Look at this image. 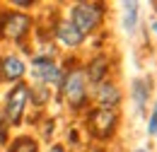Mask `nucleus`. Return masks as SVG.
<instances>
[{
  "label": "nucleus",
  "mask_w": 157,
  "mask_h": 152,
  "mask_svg": "<svg viewBox=\"0 0 157 152\" xmlns=\"http://www.w3.org/2000/svg\"><path fill=\"white\" fill-rule=\"evenodd\" d=\"M27 80V60L20 51L0 53V85H17Z\"/></svg>",
  "instance_id": "11"
},
{
  "label": "nucleus",
  "mask_w": 157,
  "mask_h": 152,
  "mask_svg": "<svg viewBox=\"0 0 157 152\" xmlns=\"http://www.w3.org/2000/svg\"><path fill=\"white\" fill-rule=\"evenodd\" d=\"M145 135L147 138H157V99H152L147 116H145Z\"/></svg>",
  "instance_id": "16"
},
{
  "label": "nucleus",
  "mask_w": 157,
  "mask_h": 152,
  "mask_svg": "<svg viewBox=\"0 0 157 152\" xmlns=\"http://www.w3.org/2000/svg\"><path fill=\"white\" fill-rule=\"evenodd\" d=\"M10 138H12V128L7 126V121H5V116H2V111H0V145L5 147Z\"/></svg>",
  "instance_id": "17"
},
{
  "label": "nucleus",
  "mask_w": 157,
  "mask_h": 152,
  "mask_svg": "<svg viewBox=\"0 0 157 152\" xmlns=\"http://www.w3.org/2000/svg\"><path fill=\"white\" fill-rule=\"evenodd\" d=\"M152 87H155V82H152L150 75L131 77V82H128V101H131V109H133L136 118L147 116V109L152 104Z\"/></svg>",
  "instance_id": "8"
},
{
  "label": "nucleus",
  "mask_w": 157,
  "mask_h": 152,
  "mask_svg": "<svg viewBox=\"0 0 157 152\" xmlns=\"http://www.w3.org/2000/svg\"><path fill=\"white\" fill-rule=\"evenodd\" d=\"M63 68H65V73H63L60 87H58V92H56V101L63 104L65 111H68L70 116L80 118V116L92 106V99H90L92 87H90L87 77H85L82 63H78L75 58H73L70 63L65 60Z\"/></svg>",
  "instance_id": "1"
},
{
  "label": "nucleus",
  "mask_w": 157,
  "mask_h": 152,
  "mask_svg": "<svg viewBox=\"0 0 157 152\" xmlns=\"http://www.w3.org/2000/svg\"><path fill=\"white\" fill-rule=\"evenodd\" d=\"M82 70H85V77H87L90 87H94V85L104 82V80H111L116 65H114L109 51H97V53H92L82 63Z\"/></svg>",
  "instance_id": "10"
},
{
  "label": "nucleus",
  "mask_w": 157,
  "mask_h": 152,
  "mask_svg": "<svg viewBox=\"0 0 157 152\" xmlns=\"http://www.w3.org/2000/svg\"><path fill=\"white\" fill-rule=\"evenodd\" d=\"M41 152H68V145L60 142V140H51V142L46 145V150H41Z\"/></svg>",
  "instance_id": "19"
},
{
  "label": "nucleus",
  "mask_w": 157,
  "mask_h": 152,
  "mask_svg": "<svg viewBox=\"0 0 157 152\" xmlns=\"http://www.w3.org/2000/svg\"><path fill=\"white\" fill-rule=\"evenodd\" d=\"M46 32H48L51 41L58 46V51L63 48L65 53H78L80 48L87 44V39L82 36L73 24H70V19L65 17V12H58L56 17L51 19V24H48Z\"/></svg>",
  "instance_id": "7"
},
{
  "label": "nucleus",
  "mask_w": 157,
  "mask_h": 152,
  "mask_svg": "<svg viewBox=\"0 0 157 152\" xmlns=\"http://www.w3.org/2000/svg\"><path fill=\"white\" fill-rule=\"evenodd\" d=\"M82 118V131L94 142H114L121 131V109H104V106H90Z\"/></svg>",
  "instance_id": "4"
},
{
  "label": "nucleus",
  "mask_w": 157,
  "mask_h": 152,
  "mask_svg": "<svg viewBox=\"0 0 157 152\" xmlns=\"http://www.w3.org/2000/svg\"><path fill=\"white\" fill-rule=\"evenodd\" d=\"M121 27H123V32L128 34V36H133L138 29V24H140V2L136 0H126V2H121Z\"/></svg>",
  "instance_id": "13"
},
{
  "label": "nucleus",
  "mask_w": 157,
  "mask_h": 152,
  "mask_svg": "<svg viewBox=\"0 0 157 152\" xmlns=\"http://www.w3.org/2000/svg\"><path fill=\"white\" fill-rule=\"evenodd\" d=\"M131 152H152V147H133Z\"/></svg>",
  "instance_id": "22"
},
{
  "label": "nucleus",
  "mask_w": 157,
  "mask_h": 152,
  "mask_svg": "<svg viewBox=\"0 0 157 152\" xmlns=\"http://www.w3.org/2000/svg\"><path fill=\"white\" fill-rule=\"evenodd\" d=\"M109 5L101 0H75L65 7V17L85 39H92L106 24Z\"/></svg>",
  "instance_id": "3"
},
{
  "label": "nucleus",
  "mask_w": 157,
  "mask_h": 152,
  "mask_svg": "<svg viewBox=\"0 0 157 152\" xmlns=\"http://www.w3.org/2000/svg\"><path fill=\"white\" fill-rule=\"evenodd\" d=\"M41 147L44 145L34 133H15L2 150L5 152H41Z\"/></svg>",
  "instance_id": "12"
},
{
  "label": "nucleus",
  "mask_w": 157,
  "mask_h": 152,
  "mask_svg": "<svg viewBox=\"0 0 157 152\" xmlns=\"http://www.w3.org/2000/svg\"><path fill=\"white\" fill-rule=\"evenodd\" d=\"M36 32V17L32 12H20L10 5L0 7V46H15L32 56V39Z\"/></svg>",
  "instance_id": "2"
},
{
  "label": "nucleus",
  "mask_w": 157,
  "mask_h": 152,
  "mask_svg": "<svg viewBox=\"0 0 157 152\" xmlns=\"http://www.w3.org/2000/svg\"><path fill=\"white\" fill-rule=\"evenodd\" d=\"M7 5L15 7V10H20V12H24V10H34V7H36L34 0H12V2H7Z\"/></svg>",
  "instance_id": "18"
},
{
  "label": "nucleus",
  "mask_w": 157,
  "mask_h": 152,
  "mask_svg": "<svg viewBox=\"0 0 157 152\" xmlns=\"http://www.w3.org/2000/svg\"><path fill=\"white\" fill-rule=\"evenodd\" d=\"M68 142H70L73 147H78V145H80V131H78V126H73V128L68 131Z\"/></svg>",
  "instance_id": "20"
},
{
  "label": "nucleus",
  "mask_w": 157,
  "mask_h": 152,
  "mask_svg": "<svg viewBox=\"0 0 157 152\" xmlns=\"http://www.w3.org/2000/svg\"><path fill=\"white\" fill-rule=\"evenodd\" d=\"M0 150H2V147H0Z\"/></svg>",
  "instance_id": "23"
},
{
  "label": "nucleus",
  "mask_w": 157,
  "mask_h": 152,
  "mask_svg": "<svg viewBox=\"0 0 157 152\" xmlns=\"http://www.w3.org/2000/svg\"><path fill=\"white\" fill-rule=\"evenodd\" d=\"M150 32H152V36L157 39V17L152 19V22H150Z\"/></svg>",
  "instance_id": "21"
},
{
  "label": "nucleus",
  "mask_w": 157,
  "mask_h": 152,
  "mask_svg": "<svg viewBox=\"0 0 157 152\" xmlns=\"http://www.w3.org/2000/svg\"><path fill=\"white\" fill-rule=\"evenodd\" d=\"M53 99H56V92H53V89L41 87V85H29V104H32L39 114H46V109L51 106Z\"/></svg>",
  "instance_id": "14"
},
{
  "label": "nucleus",
  "mask_w": 157,
  "mask_h": 152,
  "mask_svg": "<svg viewBox=\"0 0 157 152\" xmlns=\"http://www.w3.org/2000/svg\"><path fill=\"white\" fill-rule=\"evenodd\" d=\"M63 73H65V68H63L60 58H46L32 53L27 60V82L29 85H41V87L58 92Z\"/></svg>",
  "instance_id": "5"
},
{
  "label": "nucleus",
  "mask_w": 157,
  "mask_h": 152,
  "mask_svg": "<svg viewBox=\"0 0 157 152\" xmlns=\"http://www.w3.org/2000/svg\"><path fill=\"white\" fill-rule=\"evenodd\" d=\"M90 99H92V106H104V109H121L123 101H126V89L121 87L116 77L111 80H104L92 87L90 92Z\"/></svg>",
  "instance_id": "9"
},
{
  "label": "nucleus",
  "mask_w": 157,
  "mask_h": 152,
  "mask_svg": "<svg viewBox=\"0 0 157 152\" xmlns=\"http://www.w3.org/2000/svg\"><path fill=\"white\" fill-rule=\"evenodd\" d=\"M0 111L5 116L7 126L12 131H17L24 126L27 116H29V82H17V85H10L5 89L2 97V104H0Z\"/></svg>",
  "instance_id": "6"
},
{
  "label": "nucleus",
  "mask_w": 157,
  "mask_h": 152,
  "mask_svg": "<svg viewBox=\"0 0 157 152\" xmlns=\"http://www.w3.org/2000/svg\"><path fill=\"white\" fill-rule=\"evenodd\" d=\"M34 126L41 128L39 133H34V135L39 138L41 142H46V145H48V142H51V138H53V133H56V118H53L51 114H44V123H34Z\"/></svg>",
  "instance_id": "15"
}]
</instances>
